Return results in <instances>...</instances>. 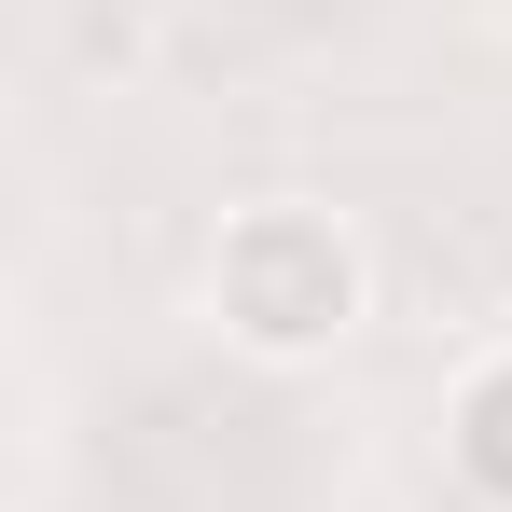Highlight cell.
<instances>
[{"instance_id": "1", "label": "cell", "mask_w": 512, "mask_h": 512, "mask_svg": "<svg viewBox=\"0 0 512 512\" xmlns=\"http://www.w3.org/2000/svg\"><path fill=\"white\" fill-rule=\"evenodd\" d=\"M194 305H208V333L263 360V374H319L360 346L374 319V250H360V222L319 208V194H250V208H222V236L194 263Z\"/></svg>"}, {"instance_id": "2", "label": "cell", "mask_w": 512, "mask_h": 512, "mask_svg": "<svg viewBox=\"0 0 512 512\" xmlns=\"http://www.w3.org/2000/svg\"><path fill=\"white\" fill-rule=\"evenodd\" d=\"M443 457H457V485H471V499L512 512V333L457 360V388H443Z\"/></svg>"}]
</instances>
